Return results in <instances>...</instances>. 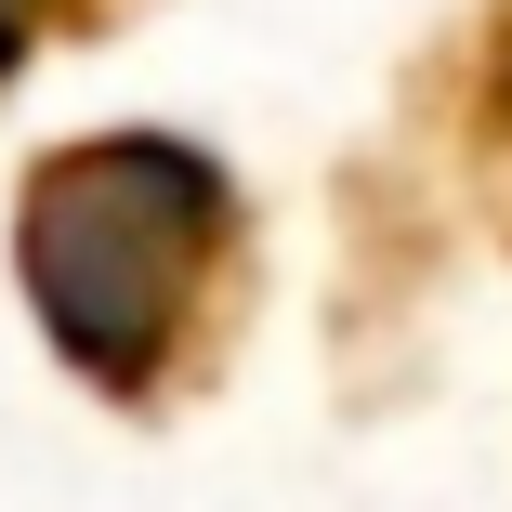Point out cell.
I'll return each instance as SVG.
<instances>
[{
    "mask_svg": "<svg viewBox=\"0 0 512 512\" xmlns=\"http://www.w3.org/2000/svg\"><path fill=\"white\" fill-rule=\"evenodd\" d=\"M14 14H27V0H0V66H14Z\"/></svg>",
    "mask_w": 512,
    "mask_h": 512,
    "instance_id": "obj_2",
    "label": "cell"
},
{
    "mask_svg": "<svg viewBox=\"0 0 512 512\" xmlns=\"http://www.w3.org/2000/svg\"><path fill=\"white\" fill-rule=\"evenodd\" d=\"M224 211V184L184 145H79L40 171L27 197V289L53 342L92 381H145V355L171 342V276L197 250V224Z\"/></svg>",
    "mask_w": 512,
    "mask_h": 512,
    "instance_id": "obj_1",
    "label": "cell"
}]
</instances>
